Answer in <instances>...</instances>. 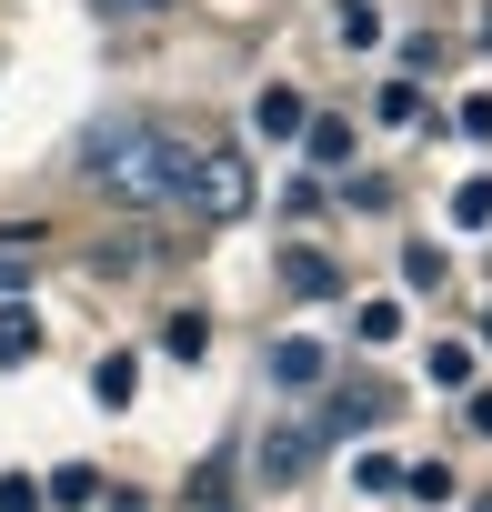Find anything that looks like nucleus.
<instances>
[{
    "label": "nucleus",
    "instance_id": "obj_1",
    "mask_svg": "<svg viewBox=\"0 0 492 512\" xmlns=\"http://www.w3.org/2000/svg\"><path fill=\"white\" fill-rule=\"evenodd\" d=\"M181 171H191V151H181L161 121H101V131H91V181H101L121 211L181 201Z\"/></svg>",
    "mask_w": 492,
    "mask_h": 512
},
{
    "label": "nucleus",
    "instance_id": "obj_2",
    "mask_svg": "<svg viewBox=\"0 0 492 512\" xmlns=\"http://www.w3.org/2000/svg\"><path fill=\"white\" fill-rule=\"evenodd\" d=\"M181 201H191L201 221H241V211H252V161H241V151H191Z\"/></svg>",
    "mask_w": 492,
    "mask_h": 512
},
{
    "label": "nucleus",
    "instance_id": "obj_3",
    "mask_svg": "<svg viewBox=\"0 0 492 512\" xmlns=\"http://www.w3.org/2000/svg\"><path fill=\"white\" fill-rule=\"evenodd\" d=\"M312 442H322V432H302V422H272V432L252 442V472H262V482H302V472H312Z\"/></svg>",
    "mask_w": 492,
    "mask_h": 512
},
{
    "label": "nucleus",
    "instance_id": "obj_4",
    "mask_svg": "<svg viewBox=\"0 0 492 512\" xmlns=\"http://www.w3.org/2000/svg\"><path fill=\"white\" fill-rule=\"evenodd\" d=\"M302 121H312V101H302L292 81H272V91L252 101V131H262V141H302Z\"/></svg>",
    "mask_w": 492,
    "mask_h": 512
},
{
    "label": "nucleus",
    "instance_id": "obj_5",
    "mask_svg": "<svg viewBox=\"0 0 492 512\" xmlns=\"http://www.w3.org/2000/svg\"><path fill=\"white\" fill-rule=\"evenodd\" d=\"M31 352H41V312H31V302L11 292V302H0V372H21Z\"/></svg>",
    "mask_w": 492,
    "mask_h": 512
},
{
    "label": "nucleus",
    "instance_id": "obj_6",
    "mask_svg": "<svg viewBox=\"0 0 492 512\" xmlns=\"http://www.w3.org/2000/svg\"><path fill=\"white\" fill-rule=\"evenodd\" d=\"M282 292H292V302H332V292H342V272L322 262V251H282Z\"/></svg>",
    "mask_w": 492,
    "mask_h": 512
},
{
    "label": "nucleus",
    "instance_id": "obj_7",
    "mask_svg": "<svg viewBox=\"0 0 492 512\" xmlns=\"http://www.w3.org/2000/svg\"><path fill=\"white\" fill-rule=\"evenodd\" d=\"M272 382L282 392H312L322 382V342H272Z\"/></svg>",
    "mask_w": 492,
    "mask_h": 512
},
{
    "label": "nucleus",
    "instance_id": "obj_8",
    "mask_svg": "<svg viewBox=\"0 0 492 512\" xmlns=\"http://www.w3.org/2000/svg\"><path fill=\"white\" fill-rule=\"evenodd\" d=\"M41 502H61V512H91V502H101V472H91V462H61V472L41 482Z\"/></svg>",
    "mask_w": 492,
    "mask_h": 512
},
{
    "label": "nucleus",
    "instance_id": "obj_9",
    "mask_svg": "<svg viewBox=\"0 0 492 512\" xmlns=\"http://www.w3.org/2000/svg\"><path fill=\"white\" fill-rule=\"evenodd\" d=\"M161 352H171V362H201V352H211V322H201V312H171V322H161Z\"/></svg>",
    "mask_w": 492,
    "mask_h": 512
},
{
    "label": "nucleus",
    "instance_id": "obj_10",
    "mask_svg": "<svg viewBox=\"0 0 492 512\" xmlns=\"http://www.w3.org/2000/svg\"><path fill=\"white\" fill-rule=\"evenodd\" d=\"M91 392H101V402L121 412V402L141 392V362H131V352H111V362H91Z\"/></svg>",
    "mask_w": 492,
    "mask_h": 512
},
{
    "label": "nucleus",
    "instance_id": "obj_11",
    "mask_svg": "<svg viewBox=\"0 0 492 512\" xmlns=\"http://www.w3.org/2000/svg\"><path fill=\"white\" fill-rule=\"evenodd\" d=\"M372 111H382L392 131H412V121H422V81H382V101H372Z\"/></svg>",
    "mask_w": 492,
    "mask_h": 512
},
{
    "label": "nucleus",
    "instance_id": "obj_12",
    "mask_svg": "<svg viewBox=\"0 0 492 512\" xmlns=\"http://www.w3.org/2000/svg\"><path fill=\"white\" fill-rule=\"evenodd\" d=\"M472 382V352L462 342H432V392H462Z\"/></svg>",
    "mask_w": 492,
    "mask_h": 512
},
{
    "label": "nucleus",
    "instance_id": "obj_13",
    "mask_svg": "<svg viewBox=\"0 0 492 512\" xmlns=\"http://www.w3.org/2000/svg\"><path fill=\"white\" fill-rule=\"evenodd\" d=\"M392 492H412V502H452V472H442V462H412Z\"/></svg>",
    "mask_w": 492,
    "mask_h": 512
},
{
    "label": "nucleus",
    "instance_id": "obj_14",
    "mask_svg": "<svg viewBox=\"0 0 492 512\" xmlns=\"http://www.w3.org/2000/svg\"><path fill=\"white\" fill-rule=\"evenodd\" d=\"M452 221H462V231H492V181H462V191H452Z\"/></svg>",
    "mask_w": 492,
    "mask_h": 512
},
{
    "label": "nucleus",
    "instance_id": "obj_15",
    "mask_svg": "<svg viewBox=\"0 0 492 512\" xmlns=\"http://www.w3.org/2000/svg\"><path fill=\"white\" fill-rule=\"evenodd\" d=\"M31 282V231H11V241H0V302H11Z\"/></svg>",
    "mask_w": 492,
    "mask_h": 512
},
{
    "label": "nucleus",
    "instance_id": "obj_16",
    "mask_svg": "<svg viewBox=\"0 0 492 512\" xmlns=\"http://www.w3.org/2000/svg\"><path fill=\"white\" fill-rule=\"evenodd\" d=\"M302 141H312V161H352V131L342 121H302Z\"/></svg>",
    "mask_w": 492,
    "mask_h": 512
},
{
    "label": "nucleus",
    "instance_id": "obj_17",
    "mask_svg": "<svg viewBox=\"0 0 492 512\" xmlns=\"http://www.w3.org/2000/svg\"><path fill=\"white\" fill-rule=\"evenodd\" d=\"M342 41H352V51H372V41H382V11H372V0H352V11H342Z\"/></svg>",
    "mask_w": 492,
    "mask_h": 512
},
{
    "label": "nucleus",
    "instance_id": "obj_18",
    "mask_svg": "<svg viewBox=\"0 0 492 512\" xmlns=\"http://www.w3.org/2000/svg\"><path fill=\"white\" fill-rule=\"evenodd\" d=\"M0 512H41V482L31 472H0Z\"/></svg>",
    "mask_w": 492,
    "mask_h": 512
},
{
    "label": "nucleus",
    "instance_id": "obj_19",
    "mask_svg": "<svg viewBox=\"0 0 492 512\" xmlns=\"http://www.w3.org/2000/svg\"><path fill=\"white\" fill-rule=\"evenodd\" d=\"M402 332V302H362V342H392Z\"/></svg>",
    "mask_w": 492,
    "mask_h": 512
},
{
    "label": "nucleus",
    "instance_id": "obj_20",
    "mask_svg": "<svg viewBox=\"0 0 492 512\" xmlns=\"http://www.w3.org/2000/svg\"><path fill=\"white\" fill-rule=\"evenodd\" d=\"M472 432H492V392H472Z\"/></svg>",
    "mask_w": 492,
    "mask_h": 512
},
{
    "label": "nucleus",
    "instance_id": "obj_21",
    "mask_svg": "<svg viewBox=\"0 0 492 512\" xmlns=\"http://www.w3.org/2000/svg\"><path fill=\"white\" fill-rule=\"evenodd\" d=\"M101 11H171V0H101Z\"/></svg>",
    "mask_w": 492,
    "mask_h": 512
},
{
    "label": "nucleus",
    "instance_id": "obj_22",
    "mask_svg": "<svg viewBox=\"0 0 492 512\" xmlns=\"http://www.w3.org/2000/svg\"><path fill=\"white\" fill-rule=\"evenodd\" d=\"M482 51H492V21H482Z\"/></svg>",
    "mask_w": 492,
    "mask_h": 512
},
{
    "label": "nucleus",
    "instance_id": "obj_23",
    "mask_svg": "<svg viewBox=\"0 0 492 512\" xmlns=\"http://www.w3.org/2000/svg\"><path fill=\"white\" fill-rule=\"evenodd\" d=\"M482 342H492V312H482Z\"/></svg>",
    "mask_w": 492,
    "mask_h": 512
},
{
    "label": "nucleus",
    "instance_id": "obj_24",
    "mask_svg": "<svg viewBox=\"0 0 492 512\" xmlns=\"http://www.w3.org/2000/svg\"><path fill=\"white\" fill-rule=\"evenodd\" d=\"M472 512H492V502H472Z\"/></svg>",
    "mask_w": 492,
    "mask_h": 512
}]
</instances>
